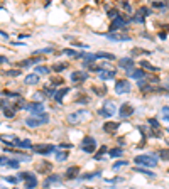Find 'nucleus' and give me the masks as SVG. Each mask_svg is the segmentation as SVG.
<instances>
[{
	"mask_svg": "<svg viewBox=\"0 0 169 189\" xmlns=\"http://www.w3.org/2000/svg\"><path fill=\"white\" fill-rule=\"evenodd\" d=\"M134 162L139 166V167H156L157 162H159V157H157V154H140V155H135L134 157Z\"/></svg>",
	"mask_w": 169,
	"mask_h": 189,
	"instance_id": "1",
	"label": "nucleus"
},
{
	"mask_svg": "<svg viewBox=\"0 0 169 189\" xmlns=\"http://www.w3.org/2000/svg\"><path fill=\"white\" fill-rule=\"evenodd\" d=\"M134 171H135V172H140V174H144V176H147L149 179H154V177H156V176H154V172L147 171L145 167H139V166H137V167H135Z\"/></svg>",
	"mask_w": 169,
	"mask_h": 189,
	"instance_id": "25",
	"label": "nucleus"
},
{
	"mask_svg": "<svg viewBox=\"0 0 169 189\" xmlns=\"http://www.w3.org/2000/svg\"><path fill=\"white\" fill-rule=\"evenodd\" d=\"M53 51H54L53 47H44V49H39V51H36V54H51Z\"/></svg>",
	"mask_w": 169,
	"mask_h": 189,
	"instance_id": "43",
	"label": "nucleus"
},
{
	"mask_svg": "<svg viewBox=\"0 0 169 189\" xmlns=\"http://www.w3.org/2000/svg\"><path fill=\"white\" fill-rule=\"evenodd\" d=\"M86 118H90V112H88V110H78V112L69 113V115H68V122L73 123V125L81 123V122L86 120Z\"/></svg>",
	"mask_w": 169,
	"mask_h": 189,
	"instance_id": "4",
	"label": "nucleus"
},
{
	"mask_svg": "<svg viewBox=\"0 0 169 189\" xmlns=\"http://www.w3.org/2000/svg\"><path fill=\"white\" fill-rule=\"evenodd\" d=\"M129 22H137V24H144V17H140V15H132V17L129 19Z\"/></svg>",
	"mask_w": 169,
	"mask_h": 189,
	"instance_id": "40",
	"label": "nucleus"
},
{
	"mask_svg": "<svg viewBox=\"0 0 169 189\" xmlns=\"http://www.w3.org/2000/svg\"><path fill=\"white\" fill-rule=\"evenodd\" d=\"M4 115L7 116V118H12V116L15 115V110H14V108H7V107H5L4 108Z\"/></svg>",
	"mask_w": 169,
	"mask_h": 189,
	"instance_id": "35",
	"label": "nucleus"
},
{
	"mask_svg": "<svg viewBox=\"0 0 169 189\" xmlns=\"http://www.w3.org/2000/svg\"><path fill=\"white\" fill-rule=\"evenodd\" d=\"M157 157L166 160V162H169V149H161V150L157 152Z\"/></svg>",
	"mask_w": 169,
	"mask_h": 189,
	"instance_id": "30",
	"label": "nucleus"
},
{
	"mask_svg": "<svg viewBox=\"0 0 169 189\" xmlns=\"http://www.w3.org/2000/svg\"><path fill=\"white\" fill-rule=\"evenodd\" d=\"M19 164H21V160H19V159H8L5 166L10 167V169H19Z\"/></svg>",
	"mask_w": 169,
	"mask_h": 189,
	"instance_id": "33",
	"label": "nucleus"
},
{
	"mask_svg": "<svg viewBox=\"0 0 169 189\" xmlns=\"http://www.w3.org/2000/svg\"><path fill=\"white\" fill-rule=\"evenodd\" d=\"M167 132H169V127H167Z\"/></svg>",
	"mask_w": 169,
	"mask_h": 189,
	"instance_id": "53",
	"label": "nucleus"
},
{
	"mask_svg": "<svg viewBox=\"0 0 169 189\" xmlns=\"http://www.w3.org/2000/svg\"><path fill=\"white\" fill-rule=\"evenodd\" d=\"M4 181H5V182H10V184H17V182H19V179L14 177V176H5Z\"/></svg>",
	"mask_w": 169,
	"mask_h": 189,
	"instance_id": "42",
	"label": "nucleus"
},
{
	"mask_svg": "<svg viewBox=\"0 0 169 189\" xmlns=\"http://www.w3.org/2000/svg\"><path fill=\"white\" fill-rule=\"evenodd\" d=\"M127 78H134V79H137V81H139V79H144V78H145V71H144L142 68L140 69H132V71H127Z\"/></svg>",
	"mask_w": 169,
	"mask_h": 189,
	"instance_id": "16",
	"label": "nucleus"
},
{
	"mask_svg": "<svg viewBox=\"0 0 169 189\" xmlns=\"http://www.w3.org/2000/svg\"><path fill=\"white\" fill-rule=\"evenodd\" d=\"M32 152L42 154V155H49L53 152H56V145H53V144H36V145H32Z\"/></svg>",
	"mask_w": 169,
	"mask_h": 189,
	"instance_id": "6",
	"label": "nucleus"
},
{
	"mask_svg": "<svg viewBox=\"0 0 169 189\" xmlns=\"http://www.w3.org/2000/svg\"><path fill=\"white\" fill-rule=\"evenodd\" d=\"M167 144H169V140H167Z\"/></svg>",
	"mask_w": 169,
	"mask_h": 189,
	"instance_id": "54",
	"label": "nucleus"
},
{
	"mask_svg": "<svg viewBox=\"0 0 169 189\" xmlns=\"http://www.w3.org/2000/svg\"><path fill=\"white\" fill-rule=\"evenodd\" d=\"M142 14H144V15H151L152 12H151V9H147V7H140L137 15H140V17H142Z\"/></svg>",
	"mask_w": 169,
	"mask_h": 189,
	"instance_id": "41",
	"label": "nucleus"
},
{
	"mask_svg": "<svg viewBox=\"0 0 169 189\" xmlns=\"http://www.w3.org/2000/svg\"><path fill=\"white\" fill-rule=\"evenodd\" d=\"M127 24H129V19L123 17V15H118L117 19H113V20H112L110 30H112V32H117V30H125Z\"/></svg>",
	"mask_w": 169,
	"mask_h": 189,
	"instance_id": "7",
	"label": "nucleus"
},
{
	"mask_svg": "<svg viewBox=\"0 0 169 189\" xmlns=\"http://www.w3.org/2000/svg\"><path fill=\"white\" fill-rule=\"evenodd\" d=\"M98 59H108V61H115V56L112 54V52H105V51H100L97 54Z\"/></svg>",
	"mask_w": 169,
	"mask_h": 189,
	"instance_id": "26",
	"label": "nucleus"
},
{
	"mask_svg": "<svg viewBox=\"0 0 169 189\" xmlns=\"http://www.w3.org/2000/svg\"><path fill=\"white\" fill-rule=\"evenodd\" d=\"M0 108H2V110L5 108V107H4V100H2V96H0Z\"/></svg>",
	"mask_w": 169,
	"mask_h": 189,
	"instance_id": "52",
	"label": "nucleus"
},
{
	"mask_svg": "<svg viewBox=\"0 0 169 189\" xmlns=\"http://www.w3.org/2000/svg\"><path fill=\"white\" fill-rule=\"evenodd\" d=\"M73 46H76V47H86L84 44H81V42H73Z\"/></svg>",
	"mask_w": 169,
	"mask_h": 189,
	"instance_id": "51",
	"label": "nucleus"
},
{
	"mask_svg": "<svg viewBox=\"0 0 169 189\" xmlns=\"http://www.w3.org/2000/svg\"><path fill=\"white\" fill-rule=\"evenodd\" d=\"M22 73V69H12V71H7V76H19V74Z\"/></svg>",
	"mask_w": 169,
	"mask_h": 189,
	"instance_id": "45",
	"label": "nucleus"
},
{
	"mask_svg": "<svg viewBox=\"0 0 169 189\" xmlns=\"http://www.w3.org/2000/svg\"><path fill=\"white\" fill-rule=\"evenodd\" d=\"M107 150H108V149H107V145H101V149L97 152V154H95V159H97V160H100V159H101V155L105 154Z\"/></svg>",
	"mask_w": 169,
	"mask_h": 189,
	"instance_id": "36",
	"label": "nucleus"
},
{
	"mask_svg": "<svg viewBox=\"0 0 169 189\" xmlns=\"http://www.w3.org/2000/svg\"><path fill=\"white\" fill-rule=\"evenodd\" d=\"M135 54H151V51H147V49H140V47H134L130 52V56H135Z\"/></svg>",
	"mask_w": 169,
	"mask_h": 189,
	"instance_id": "34",
	"label": "nucleus"
},
{
	"mask_svg": "<svg viewBox=\"0 0 169 189\" xmlns=\"http://www.w3.org/2000/svg\"><path fill=\"white\" fill-rule=\"evenodd\" d=\"M86 79H88V73L83 71V69H76V71L71 73V81L75 83V85H83Z\"/></svg>",
	"mask_w": 169,
	"mask_h": 189,
	"instance_id": "8",
	"label": "nucleus"
},
{
	"mask_svg": "<svg viewBox=\"0 0 169 189\" xmlns=\"http://www.w3.org/2000/svg\"><path fill=\"white\" fill-rule=\"evenodd\" d=\"M120 5H122V7H123V9L127 10V12H132V5L129 4V2H122V4H120Z\"/></svg>",
	"mask_w": 169,
	"mask_h": 189,
	"instance_id": "47",
	"label": "nucleus"
},
{
	"mask_svg": "<svg viewBox=\"0 0 169 189\" xmlns=\"http://www.w3.org/2000/svg\"><path fill=\"white\" fill-rule=\"evenodd\" d=\"M117 71L115 69H101V73H98L100 81H108V79H115Z\"/></svg>",
	"mask_w": 169,
	"mask_h": 189,
	"instance_id": "14",
	"label": "nucleus"
},
{
	"mask_svg": "<svg viewBox=\"0 0 169 189\" xmlns=\"http://www.w3.org/2000/svg\"><path fill=\"white\" fill-rule=\"evenodd\" d=\"M134 64H135V61L132 56H125V57H120V59H118V68L125 69V73L127 71H132V69H134Z\"/></svg>",
	"mask_w": 169,
	"mask_h": 189,
	"instance_id": "10",
	"label": "nucleus"
},
{
	"mask_svg": "<svg viewBox=\"0 0 169 189\" xmlns=\"http://www.w3.org/2000/svg\"><path fill=\"white\" fill-rule=\"evenodd\" d=\"M69 91H71V88H68V86H64V88H61V90H58V91H56L53 98H54V101L61 103V101H63V98L66 96L68 93H69Z\"/></svg>",
	"mask_w": 169,
	"mask_h": 189,
	"instance_id": "17",
	"label": "nucleus"
},
{
	"mask_svg": "<svg viewBox=\"0 0 169 189\" xmlns=\"http://www.w3.org/2000/svg\"><path fill=\"white\" fill-rule=\"evenodd\" d=\"M134 112H135V110H134V107H132L130 103H123L122 107L118 108L117 113H118V116H120V118H129V116L134 115Z\"/></svg>",
	"mask_w": 169,
	"mask_h": 189,
	"instance_id": "12",
	"label": "nucleus"
},
{
	"mask_svg": "<svg viewBox=\"0 0 169 189\" xmlns=\"http://www.w3.org/2000/svg\"><path fill=\"white\" fill-rule=\"evenodd\" d=\"M61 54H64V56H69V57H75V59H80V57H83V52H78V51H75V49H63V51H61Z\"/></svg>",
	"mask_w": 169,
	"mask_h": 189,
	"instance_id": "22",
	"label": "nucleus"
},
{
	"mask_svg": "<svg viewBox=\"0 0 169 189\" xmlns=\"http://www.w3.org/2000/svg\"><path fill=\"white\" fill-rule=\"evenodd\" d=\"M152 7L154 9H167L166 2H152Z\"/></svg>",
	"mask_w": 169,
	"mask_h": 189,
	"instance_id": "39",
	"label": "nucleus"
},
{
	"mask_svg": "<svg viewBox=\"0 0 169 189\" xmlns=\"http://www.w3.org/2000/svg\"><path fill=\"white\" fill-rule=\"evenodd\" d=\"M37 63H41V57H30V59L21 61V63H19V69L29 68V66H32V64H37Z\"/></svg>",
	"mask_w": 169,
	"mask_h": 189,
	"instance_id": "19",
	"label": "nucleus"
},
{
	"mask_svg": "<svg viewBox=\"0 0 169 189\" xmlns=\"http://www.w3.org/2000/svg\"><path fill=\"white\" fill-rule=\"evenodd\" d=\"M101 176V171H95V172H90V174H83V176L78 177V181H93L95 177H100Z\"/></svg>",
	"mask_w": 169,
	"mask_h": 189,
	"instance_id": "23",
	"label": "nucleus"
},
{
	"mask_svg": "<svg viewBox=\"0 0 169 189\" xmlns=\"http://www.w3.org/2000/svg\"><path fill=\"white\" fill-rule=\"evenodd\" d=\"M123 154V150L120 149V147H115V149H112V150H108V155L112 157V159H117V157H120V155Z\"/></svg>",
	"mask_w": 169,
	"mask_h": 189,
	"instance_id": "28",
	"label": "nucleus"
},
{
	"mask_svg": "<svg viewBox=\"0 0 169 189\" xmlns=\"http://www.w3.org/2000/svg\"><path fill=\"white\" fill-rule=\"evenodd\" d=\"M123 166H129V162H127V160H117L112 167H113V171H115V169H120V167H123Z\"/></svg>",
	"mask_w": 169,
	"mask_h": 189,
	"instance_id": "38",
	"label": "nucleus"
},
{
	"mask_svg": "<svg viewBox=\"0 0 169 189\" xmlns=\"http://www.w3.org/2000/svg\"><path fill=\"white\" fill-rule=\"evenodd\" d=\"M107 37L110 41H115V42H127V41H130V36L129 34H120V32H110V34H107Z\"/></svg>",
	"mask_w": 169,
	"mask_h": 189,
	"instance_id": "13",
	"label": "nucleus"
},
{
	"mask_svg": "<svg viewBox=\"0 0 169 189\" xmlns=\"http://www.w3.org/2000/svg\"><path fill=\"white\" fill-rule=\"evenodd\" d=\"M115 112H117V105L112 101V100H107L105 103L101 105V108H98V115L103 116V118H110V116H113Z\"/></svg>",
	"mask_w": 169,
	"mask_h": 189,
	"instance_id": "2",
	"label": "nucleus"
},
{
	"mask_svg": "<svg viewBox=\"0 0 169 189\" xmlns=\"http://www.w3.org/2000/svg\"><path fill=\"white\" fill-rule=\"evenodd\" d=\"M118 15H120V14H118L117 9H110V10H108V17H110V19H117Z\"/></svg>",
	"mask_w": 169,
	"mask_h": 189,
	"instance_id": "44",
	"label": "nucleus"
},
{
	"mask_svg": "<svg viewBox=\"0 0 169 189\" xmlns=\"http://www.w3.org/2000/svg\"><path fill=\"white\" fill-rule=\"evenodd\" d=\"M161 112H162V116H164V120H166V122H169V107H164L162 110H161Z\"/></svg>",
	"mask_w": 169,
	"mask_h": 189,
	"instance_id": "46",
	"label": "nucleus"
},
{
	"mask_svg": "<svg viewBox=\"0 0 169 189\" xmlns=\"http://www.w3.org/2000/svg\"><path fill=\"white\" fill-rule=\"evenodd\" d=\"M66 68H68V63H56V64L53 66L51 69H53L54 73H63V71H64Z\"/></svg>",
	"mask_w": 169,
	"mask_h": 189,
	"instance_id": "27",
	"label": "nucleus"
},
{
	"mask_svg": "<svg viewBox=\"0 0 169 189\" xmlns=\"http://www.w3.org/2000/svg\"><path fill=\"white\" fill-rule=\"evenodd\" d=\"M113 90L117 94H125L130 91V83H129V79H118L117 83H115Z\"/></svg>",
	"mask_w": 169,
	"mask_h": 189,
	"instance_id": "9",
	"label": "nucleus"
},
{
	"mask_svg": "<svg viewBox=\"0 0 169 189\" xmlns=\"http://www.w3.org/2000/svg\"><path fill=\"white\" fill-rule=\"evenodd\" d=\"M63 181V177L59 176V174H51V176H47L46 177V181H44V187H49V186H53V184H59Z\"/></svg>",
	"mask_w": 169,
	"mask_h": 189,
	"instance_id": "15",
	"label": "nucleus"
},
{
	"mask_svg": "<svg viewBox=\"0 0 169 189\" xmlns=\"http://www.w3.org/2000/svg\"><path fill=\"white\" fill-rule=\"evenodd\" d=\"M41 166H39V171L41 172H46V171H51V164L49 162H39Z\"/></svg>",
	"mask_w": 169,
	"mask_h": 189,
	"instance_id": "37",
	"label": "nucleus"
},
{
	"mask_svg": "<svg viewBox=\"0 0 169 189\" xmlns=\"http://www.w3.org/2000/svg\"><path fill=\"white\" fill-rule=\"evenodd\" d=\"M63 78H61V79H53V83H51V85L53 86H59V85H63Z\"/></svg>",
	"mask_w": 169,
	"mask_h": 189,
	"instance_id": "48",
	"label": "nucleus"
},
{
	"mask_svg": "<svg viewBox=\"0 0 169 189\" xmlns=\"http://www.w3.org/2000/svg\"><path fill=\"white\" fill-rule=\"evenodd\" d=\"M123 177H115V179H107V182H122Z\"/></svg>",
	"mask_w": 169,
	"mask_h": 189,
	"instance_id": "49",
	"label": "nucleus"
},
{
	"mask_svg": "<svg viewBox=\"0 0 169 189\" xmlns=\"http://www.w3.org/2000/svg\"><path fill=\"white\" fill-rule=\"evenodd\" d=\"M37 184H39V182H37V179H36V176H34V177H30V179L25 181L24 187L25 189H36V187H37Z\"/></svg>",
	"mask_w": 169,
	"mask_h": 189,
	"instance_id": "24",
	"label": "nucleus"
},
{
	"mask_svg": "<svg viewBox=\"0 0 169 189\" xmlns=\"http://www.w3.org/2000/svg\"><path fill=\"white\" fill-rule=\"evenodd\" d=\"M24 83H25V85H29V86H32V85H37V83H39V74H36V73H30V74H27V76L24 78Z\"/></svg>",
	"mask_w": 169,
	"mask_h": 189,
	"instance_id": "20",
	"label": "nucleus"
},
{
	"mask_svg": "<svg viewBox=\"0 0 169 189\" xmlns=\"http://www.w3.org/2000/svg\"><path fill=\"white\" fill-rule=\"evenodd\" d=\"M68 152L66 150H61V152H56V160H58V162H64V160L68 159Z\"/></svg>",
	"mask_w": 169,
	"mask_h": 189,
	"instance_id": "32",
	"label": "nucleus"
},
{
	"mask_svg": "<svg viewBox=\"0 0 169 189\" xmlns=\"http://www.w3.org/2000/svg\"><path fill=\"white\" fill-rule=\"evenodd\" d=\"M47 122H49V115L44 113V115H41V116H29V118L25 120V123H27V127H30V129H37V127L47 123Z\"/></svg>",
	"mask_w": 169,
	"mask_h": 189,
	"instance_id": "5",
	"label": "nucleus"
},
{
	"mask_svg": "<svg viewBox=\"0 0 169 189\" xmlns=\"http://www.w3.org/2000/svg\"><path fill=\"white\" fill-rule=\"evenodd\" d=\"M118 127H120L118 122H107V123H103L101 129H103V132H105V133H115V130H117Z\"/></svg>",
	"mask_w": 169,
	"mask_h": 189,
	"instance_id": "18",
	"label": "nucleus"
},
{
	"mask_svg": "<svg viewBox=\"0 0 169 189\" xmlns=\"http://www.w3.org/2000/svg\"><path fill=\"white\" fill-rule=\"evenodd\" d=\"M30 177H34V174H32V172L24 171V172H21V174L17 176V179H19V181H22V182H25V181H27V179H30Z\"/></svg>",
	"mask_w": 169,
	"mask_h": 189,
	"instance_id": "29",
	"label": "nucleus"
},
{
	"mask_svg": "<svg viewBox=\"0 0 169 189\" xmlns=\"http://www.w3.org/2000/svg\"><path fill=\"white\" fill-rule=\"evenodd\" d=\"M34 73L36 74H49L51 69L47 66H37V68H34Z\"/></svg>",
	"mask_w": 169,
	"mask_h": 189,
	"instance_id": "31",
	"label": "nucleus"
},
{
	"mask_svg": "<svg viewBox=\"0 0 169 189\" xmlns=\"http://www.w3.org/2000/svg\"><path fill=\"white\" fill-rule=\"evenodd\" d=\"M97 138L91 137V135H88V137H84L83 140H81V150L84 152V154H95V150H97Z\"/></svg>",
	"mask_w": 169,
	"mask_h": 189,
	"instance_id": "3",
	"label": "nucleus"
},
{
	"mask_svg": "<svg viewBox=\"0 0 169 189\" xmlns=\"http://www.w3.org/2000/svg\"><path fill=\"white\" fill-rule=\"evenodd\" d=\"M80 172H81V167L80 166H71V167H68L66 172H64V179L66 181H75L80 177Z\"/></svg>",
	"mask_w": 169,
	"mask_h": 189,
	"instance_id": "11",
	"label": "nucleus"
},
{
	"mask_svg": "<svg viewBox=\"0 0 169 189\" xmlns=\"http://www.w3.org/2000/svg\"><path fill=\"white\" fill-rule=\"evenodd\" d=\"M5 63H8V59L5 56H0V64H5Z\"/></svg>",
	"mask_w": 169,
	"mask_h": 189,
	"instance_id": "50",
	"label": "nucleus"
},
{
	"mask_svg": "<svg viewBox=\"0 0 169 189\" xmlns=\"http://www.w3.org/2000/svg\"><path fill=\"white\" fill-rule=\"evenodd\" d=\"M140 68L142 69H145V71H151V73H157V71H159V68H157V66H154L152 64V63H149V61H140Z\"/></svg>",
	"mask_w": 169,
	"mask_h": 189,
	"instance_id": "21",
	"label": "nucleus"
}]
</instances>
